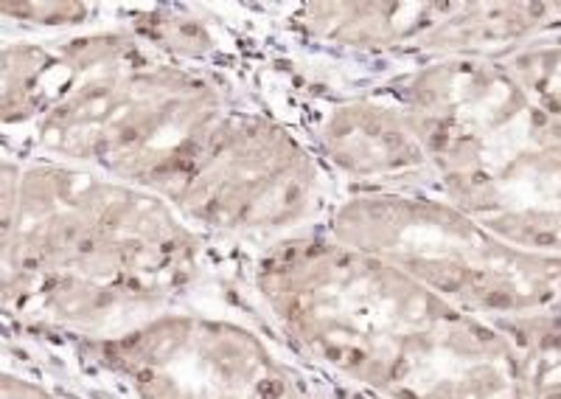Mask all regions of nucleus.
<instances>
[{
  "label": "nucleus",
  "instance_id": "4",
  "mask_svg": "<svg viewBox=\"0 0 561 399\" xmlns=\"http://www.w3.org/2000/svg\"><path fill=\"white\" fill-rule=\"evenodd\" d=\"M329 228L334 239L396 264L466 312H514L561 293V262H519L480 223L430 189H359L332 208Z\"/></svg>",
  "mask_w": 561,
  "mask_h": 399
},
{
  "label": "nucleus",
  "instance_id": "9",
  "mask_svg": "<svg viewBox=\"0 0 561 399\" xmlns=\"http://www.w3.org/2000/svg\"><path fill=\"white\" fill-rule=\"evenodd\" d=\"M3 399H84L77 394H68L65 388L48 386V383H37L32 377H14L7 374L3 380Z\"/></svg>",
  "mask_w": 561,
  "mask_h": 399
},
{
  "label": "nucleus",
  "instance_id": "6",
  "mask_svg": "<svg viewBox=\"0 0 561 399\" xmlns=\"http://www.w3.org/2000/svg\"><path fill=\"white\" fill-rule=\"evenodd\" d=\"M84 349L135 399H304L262 332L205 309H167Z\"/></svg>",
  "mask_w": 561,
  "mask_h": 399
},
{
  "label": "nucleus",
  "instance_id": "5",
  "mask_svg": "<svg viewBox=\"0 0 561 399\" xmlns=\"http://www.w3.org/2000/svg\"><path fill=\"white\" fill-rule=\"evenodd\" d=\"M172 206L199 233L270 248L318 223L329 194L320 158L300 129L239 102Z\"/></svg>",
  "mask_w": 561,
  "mask_h": 399
},
{
  "label": "nucleus",
  "instance_id": "7",
  "mask_svg": "<svg viewBox=\"0 0 561 399\" xmlns=\"http://www.w3.org/2000/svg\"><path fill=\"white\" fill-rule=\"evenodd\" d=\"M300 113L309 127L300 136L343 178L363 183V192H402L435 183L419 133L402 102L382 84H365L337 93V99L312 96Z\"/></svg>",
  "mask_w": 561,
  "mask_h": 399
},
{
  "label": "nucleus",
  "instance_id": "8",
  "mask_svg": "<svg viewBox=\"0 0 561 399\" xmlns=\"http://www.w3.org/2000/svg\"><path fill=\"white\" fill-rule=\"evenodd\" d=\"M453 12V3H309L295 12L307 39L370 54L419 57L424 39Z\"/></svg>",
  "mask_w": 561,
  "mask_h": 399
},
{
  "label": "nucleus",
  "instance_id": "2",
  "mask_svg": "<svg viewBox=\"0 0 561 399\" xmlns=\"http://www.w3.org/2000/svg\"><path fill=\"white\" fill-rule=\"evenodd\" d=\"M3 172L7 309L26 327L102 341L194 284L205 233L160 194L26 155Z\"/></svg>",
  "mask_w": 561,
  "mask_h": 399
},
{
  "label": "nucleus",
  "instance_id": "1",
  "mask_svg": "<svg viewBox=\"0 0 561 399\" xmlns=\"http://www.w3.org/2000/svg\"><path fill=\"white\" fill-rule=\"evenodd\" d=\"M239 107L225 77L127 23L3 39V127L26 158L77 163L172 203Z\"/></svg>",
  "mask_w": 561,
  "mask_h": 399
},
{
  "label": "nucleus",
  "instance_id": "3",
  "mask_svg": "<svg viewBox=\"0 0 561 399\" xmlns=\"http://www.w3.org/2000/svg\"><path fill=\"white\" fill-rule=\"evenodd\" d=\"M255 290L300 354L382 399H497L505 386L489 327L334 237L270 246Z\"/></svg>",
  "mask_w": 561,
  "mask_h": 399
}]
</instances>
